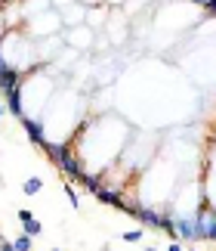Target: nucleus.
<instances>
[{
  "instance_id": "13",
  "label": "nucleus",
  "mask_w": 216,
  "mask_h": 251,
  "mask_svg": "<svg viewBox=\"0 0 216 251\" xmlns=\"http://www.w3.org/2000/svg\"><path fill=\"white\" fill-rule=\"evenodd\" d=\"M25 233H28V236H31V239H34V236H41V233H43V226H41V220H34V217H31V220H25Z\"/></svg>"
},
{
  "instance_id": "25",
  "label": "nucleus",
  "mask_w": 216,
  "mask_h": 251,
  "mask_svg": "<svg viewBox=\"0 0 216 251\" xmlns=\"http://www.w3.org/2000/svg\"><path fill=\"white\" fill-rule=\"evenodd\" d=\"M102 251H111V248H102Z\"/></svg>"
},
{
  "instance_id": "21",
  "label": "nucleus",
  "mask_w": 216,
  "mask_h": 251,
  "mask_svg": "<svg viewBox=\"0 0 216 251\" xmlns=\"http://www.w3.org/2000/svg\"><path fill=\"white\" fill-rule=\"evenodd\" d=\"M0 251H16V248H13V242H6V239H3V242H0Z\"/></svg>"
},
{
  "instance_id": "16",
  "label": "nucleus",
  "mask_w": 216,
  "mask_h": 251,
  "mask_svg": "<svg viewBox=\"0 0 216 251\" xmlns=\"http://www.w3.org/2000/svg\"><path fill=\"white\" fill-rule=\"evenodd\" d=\"M192 3H198V6H204L210 16H216V0H192Z\"/></svg>"
},
{
  "instance_id": "2",
  "label": "nucleus",
  "mask_w": 216,
  "mask_h": 251,
  "mask_svg": "<svg viewBox=\"0 0 216 251\" xmlns=\"http://www.w3.org/2000/svg\"><path fill=\"white\" fill-rule=\"evenodd\" d=\"M59 37L71 47V50H84V47L93 44V28L90 25H74V28H65V31H59Z\"/></svg>"
},
{
  "instance_id": "12",
  "label": "nucleus",
  "mask_w": 216,
  "mask_h": 251,
  "mask_svg": "<svg viewBox=\"0 0 216 251\" xmlns=\"http://www.w3.org/2000/svg\"><path fill=\"white\" fill-rule=\"evenodd\" d=\"M62 189H65L68 201H71V208H81V199H77V189L71 186V183H65V180H62Z\"/></svg>"
},
{
  "instance_id": "26",
  "label": "nucleus",
  "mask_w": 216,
  "mask_h": 251,
  "mask_svg": "<svg viewBox=\"0 0 216 251\" xmlns=\"http://www.w3.org/2000/svg\"><path fill=\"white\" fill-rule=\"evenodd\" d=\"M213 242H216V233H213Z\"/></svg>"
},
{
  "instance_id": "29",
  "label": "nucleus",
  "mask_w": 216,
  "mask_h": 251,
  "mask_svg": "<svg viewBox=\"0 0 216 251\" xmlns=\"http://www.w3.org/2000/svg\"><path fill=\"white\" fill-rule=\"evenodd\" d=\"M53 251H59V248H53Z\"/></svg>"
},
{
  "instance_id": "11",
  "label": "nucleus",
  "mask_w": 216,
  "mask_h": 251,
  "mask_svg": "<svg viewBox=\"0 0 216 251\" xmlns=\"http://www.w3.org/2000/svg\"><path fill=\"white\" fill-rule=\"evenodd\" d=\"M22 189H25V196H37V192L43 189V180H41V177H28V180L22 183Z\"/></svg>"
},
{
  "instance_id": "5",
  "label": "nucleus",
  "mask_w": 216,
  "mask_h": 251,
  "mask_svg": "<svg viewBox=\"0 0 216 251\" xmlns=\"http://www.w3.org/2000/svg\"><path fill=\"white\" fill-rule=\"evenodd\" d=\"M176 239H185V242H198V229H194V217H176L173 220Z\"/></svg>"
},
{
  "instance_id": "1",
  "label": "nucleus",
  "mask_w": 216,
  "mask_h": 251,
  "mask_svg": "<svg viewBox=\"0 0 216 251\" xmlns=\"http://www.w3.org/2000/svg\"><path fill=\"white\" fill-rule=\"evenodd\" d=\"M25 25H28L25 34L31 37V41H41V37H53V34H59V25H62V19H59L56 9H46V13L28 19Z\"/></svg>"
},
{
  "instance_id": "24",
  "label": "nucleus",
  "mask_w": 216,
  "mask_h": 251,
  "mask_svg": "<svg viewBox=\"0 0 216 251\" xmlns=\"http://www.w3.org/2000/svg\"><path fill=\"white\" fill-rule=\"evenodd\" d=\"M0 242H3V233H0Z\"/></svg>"
},
{
  "instance_id": "15",
  "label": "nucleus",
  "mask_w": 216,
  "mask_h": 251,
  "mask_svg": "<svg viewBox=\"0 0 216 251\" xmlns=\"http://www.w3.org/2000/svg\"><path fill=\"white\" fill-rule=\"evenodd\" d=\"M124 242H130V245L142 242V229H127V233H124Z\"/></svg>"
},
{
  "instance_id": "17",
  "label": "nucleus",
  "mask_w": 216,
  "mask_h": 251,
  "mask_svg": "<svg viewBox=\"0 0 216 251\" xmlns=\"http://www.w3.org/2000/svg\"><path fill=\"white\" fill-rule=\"evenodd\" d=\"M71 3H77V0H50V6L56 9V13H59V9H65V6H71Z\"/></svg>"
},
{
  "instance_id": "14",
  "label": "nucleus",
  "mask_w": 216,
  "mask_h": 251,
  "mask_svg": "<svg viewBox=\"0 0 216 251\" xmlns=\"http://www.w3.org/2000/svg\"><path fill=\"white\" fill-rule=\"evenodd\" d=\"M13 248H16V251H31V236L22 233V236H19L16 242H13Z\"/></svg>"
},
{
  "instance_id": "22",
  "label": "nucleus",
  "mask_w": 216,
  "mask_h": 251,
  "mask_svg": "<svg viewBox=\"0 0 216 251\" xmlns=\"http://www.w3.org/2000/svg\"><path fill=\"white\" fill-rule=\"evenodd\" d=\"M6 69V62H3V50H0V72H3Z\"/></svg>"
},
{
  "instance_id": "4",
  "label": "nucleus",
  "mask_w": 216,
  "mask_h": 251,
  "mask_svg": "<svg viewBox=\"0 0 216 251\" xmlns=\"http://www.w3.org/2000/svg\"><path fill=\"white\" fill-rule=\"evenodd\" d=\"M59 19H62V25H68V28L84 25V19H86V6H84V3H71V6H65V9H59Z\"/></svg>"
},
{
  "instance_id": "10",
  "label": "nucleus",
  "mask_w": 216,
  "mask_h": 251,
  "mask_svg": "<svg viewBox=\"0 0 216 251\" xmlns=\"http://www.w3.org/2000/svg\"><path fill=\"white\" fill-rule=\"evenodd\" d=\"M77 183H81L86 192H93V196H96V192H99V186H102V180L96 177V174H86V171L81 174V177H77Z\"/></svg>"
},
{
  "instance_id": "8",
  "label": "nucleus",
  "mask_w": 216,
  "mask_h": 251,
  "mask_svg": "<svg viewBox=\"0 0 216 251\" xmlns=\"http://www.w3.org/2000/svg\"><path fill=\"white\" fill-rule=\"evenodd\" d=\"M3 96H6V109L13 112L19 121H22V118H25V105H22V87H16V90H6Z\"/></svg>"
},
{
  "instance_id": "6",
  "label": "nucleus",
  "mask_w": 216,
  "mask_h": 251,
  "mask_svg": "<svg viewBox=\"0 0 216 251\" xmlns=\"http://www.w3.org/2000/svg\"><path fill=\"white\" fill-rule=\"evenodd\" d=\"M22 127H25V133H28V140L34 143V146H43L46 143V130H43V124L37 121V118H22Z\"/></svg>"
},
{
  "instance_id": "23",
  "label": "nucleus",
  "mask_w": 216,
  "mask_h": 251,
  "mask_svg": "<svg viewBox=\"0 0 216 251\" xmlns=\"http://www.w3.org/2000/svg\"><path fill=\"white\" fill-rule=\"evenodd\" d=\"M0 118H3V102H0Z\"/></svg>"
},
{
  "instance_id": "3",
  "label": "nucleus",
  "mask_w": 216,
  "mask_h": 251,
  "mask_svg": "<svg viewBox=\"0 0 216 251\" xmlns=\"http://www.w3.org/2000/svg\"><path fill=\"white\" fill-rule=\"evenodd\" d=\"M194 229H198V242H213V233H216V211L210 205L201 208V214L194 217Z\"/></svg>"
},
{
  "instance_id": "19",
  "label": "nucleus",
  "mask_w": 216,
  "mask_h": 251,
  "mask_svg": "<svg viewBox=\"0 0 216 251\" xmlns=\"http://www.w3.org/2000/svg\"><path fill=\"white\" fill-rule=\"evenodd\" d=\"M77 3H84V6H99V3H105V0H77Z\"/></svg>"
},
{
  "instance_id": "28",
  "label": "nucleus",
  "mask_w": 216,
  "mask_h": 251,
  "mask_svg": "<svg viewBox=\"0 0 216 251\" xmlns=\"http://www.w3.org/2000/svg\"><path fill=\"white\" fill-rule=\"evenodd\" d=\"M189 251H194V248H189Z\"/></svg>"
},
{
  "instance_id": "20",
  "label": "nucleus",
  "mask_w": 216,
  "mask_h": 251,
  "mask_svg": "<svg viewBox=\"0 0 216 251\" xmlns=\"http://www.w3.org/2000/svg\"><path fill=\"white\" fill-rule=\"evenodd\" d=\"M167 251H185V248H182V245H179V242H176V239H173V242L167 245Z\"/></svg>"
},
{
  "instance_id": "18",
  "label": "nucleus",
  "mask_w": 216,
  "mask_h": 251,
  "mask_svg": "<svg viewBox=\"0 0 216 251\" xmlns=\"http://www.w3.org/2000/svg\"><path fill=\"white\" fill-rule=\"evenodd\" d=\"M34 214H31V211H28V208H19V220H22V224H25V220H31Z\"/></svg>"
},
{
  "instance_id": "27",
  "label": "nucleus",
  "mask_w": 216,
  "mask_h": 251,
  "mask_svg": "<svg viewBox=\"0 0 216 251\" xmlns=\"http://www.w3.org/2000/svg\"><path fill=\"white\" fill-rule=\"evenodd\" d=\"M0 3H6V0H0Z\"/></svg>"
},
{
  "instance_id": "9",
  "label": "nucleus",
  "mask_w": 216,
  "mask_h": 251,
  "mask_svg": "<svg viewBox=\"0 0 216 251\" xmlns=\"http://www.w3.org/2000/svg\"><path fill=\"white\" fill-rule=\"evenodd\" d=\"M105 19H108V6H105V3H99V6H86V19H84V25L99 28Z\"/></svg>"
},
{
  "instance_id": "7",
  "label": "nucleus",
  "mask_w": 216,
  "mask_h": 251,
  "mask_svg": "<svg viewBox=\"0 0 216 251\" xmlns=\"http://www.w3.org/2000/svg\"><path fill=\"white\" fill-rule=\"evenodd\" d=\"M96 199L102 201V205H108V208H127V201H124V192L121 189H105V186H99V192H96Z\"/></svg>"
}]
</instances>
